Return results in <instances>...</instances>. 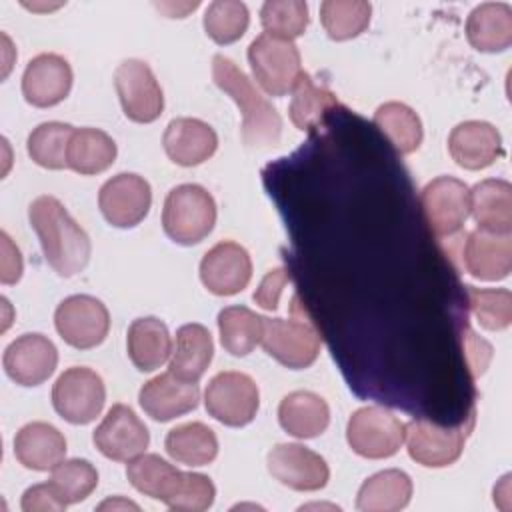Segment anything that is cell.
I'll return each instance as SVG.
<instances>
[{
  "mask_svg": "<svg viewBox=\"0 0 512 512\" xmlns=\"http://www.w3.org/2000/svg\"><path fill=\"white\" fill-rule=\"evenodd\" d=\"M98 206L108 224L116 228H134L150 212V184L134 172H120L102 184Z\"/></svg>",
  "mask_w": 512,
  "mask_h": 512,
  "instance_id": "obj_13",
  "label": "cell"
},
{
  "mask_svg": "<svg viewBox=\"0 0 512 512\" xmlns=\"http://www.w3.org/2000/svg\"><path fill=\"white\" fill-rule=\"evenodd\" d=\"M72 68L60 54L44 52L34 56L22 74V96L36 108L60 104L72 88Z\"/></svg>",
  "mask_w": 512,
  "mask_h": 512,
  "instance_id": "obj_18",
  "label": "cell"
},
{
  "mask_svg": "<svg viewBox=\"0 0 512 512\" xmlns=\"http://www.w3.org/2000/svg\"><path fill=\"white\" fill-rule=\"evenodd\" d=\"M290 282V274L286 268H272L268 274L260 280V286L254 292V302L264 310H276L280 294L284 286Z\"/></svg>",
  "mask_w": 512,
  "mask_h": 512,
  "instance_id": "obj_44",
  "label": "cell"
},
{
  "mask_svg": "<svg viewBox=\"0 0 512 512\" xmlns=\"http://www.w3.org/2000/svg\"><path fill=\"white\" fill-rule=\"evenodd\" d=\"M54 326L68 346L90 350L100 346L108 336L110 314L98 298L90 294H74L58 304Z\"/></svg>",
  "mask_w": 512,
  "mask_h": 512,
  "instance_id": "obj_9",
  "label": "cell"
},
{
  "mask_svg": "<svg viewBox=\"0 0 512 512\" xmlns=\"http://www.w3.org/2000/svg\"><path fill=\"white\" fill-rule=\"evenodd\" d=\"M114 88L126 118L150 124L164 110V94L152 68L138 58H128L114 70Z\"/></svg>",
  "mask_w": 512,
  "mask_h": 512,
  "instance_id": "obj_10",
  "label": "cell"
},
{
  "mask_svg": "<svg viewBox=\"0 0 512 512\" xmlns=\"http://www.w3.org/2000/svg\"><path fill=\"white\" fill-rule=\"evenodd\" d=\"M472 428V420L468 426H438L428 420H410L404 424L406 450L410 458L426 468H446L454 464L464 450L468 430Z\"/></svg>",
  "mask_w": 512,
  "mask_h": 512,
  "instance_id": "obj_12",
  "label": "cell"
},
{
  "mask_svg": "<svg viewBox=\"0 0 512 512\" xmlns=\"http://www.w3.org/2000/svg\"><path fill=\"white\" fill-rule=\"evenodd\" d=\"M162 146L166 156L178 166H198L214 156L218 136L210 124L198 118H174L168 122Z\"/></svg>",
  "mask_w": 512,
  "mask_h": 512,
  "instance_id": "obj_22",
  "label": "cell"
},
{
  "mask_svg": "<svg viewBox=\"0 0 512 512\" xmlns=\"http://www.w3.org/2000/svg\"><path fill=\"white\" fill-rule=\"evenodd\" d=\"M204 406L220 424L240 428L256 418L260 392L256 382L244 372H218L204 390Z\"/></svg>",
  "mask_w": 512,
  "mask_h": 512,
  "instance_id": "obj_7",
  "label": "cell"
},
{
  "mask_svg": "<svg viewBox=\"0 0 512 512\" xmlns=\"http://www.w3.org/2000/svg\"><path fill=\"white\" fill-rule=\"evenodd\" d=\"M50 482L68 506L78 504L98 486V470L84 458H70L52 468Z\"/></svg>",
  "mask_w": 512,
  "mask_h": 512,
  "instance_id": "obj_39",
  "label": "cell"
},
{
  "mask_svg": "<svg viewBox=\"0 0 512 512\" xmlns=\"http://www.w3.org/2000/svg\"><path fill=\"white\" fill-rule=\"evenodd\" d=\"M334 106H338L336 96L328 88L318 86L310 74L302 72L296 86L292 88L288 116L298 130L310 132L324 124L326 114Z\"/></svg>",
  "mask_w": 512,
  "mask_h": 512,
  "instance_id": "obj_35",
  "label": "cell"
},
{
  "mask_svg": "<svg viewBox=\"0 0 512 512\" xmlns=\"http://www.w3.org/2000/svg\"><path fill=\"white\" fill-rule=\"evenodd\" d=\"M164 448L168 456L184 466H206L218 456V438L202 422H186L166 434Z\"/></svg>",
  "mask_w": 512,
  "mask_h": 512,
  "instance_id": "obj_32",
  "label": "cell"
},
{
  "mask_svg": "<svg viewBox=\"0 0 512 512\" xmlns=\"http://www.w3.org/2000/svg\"><path fill=\"white\" fill-rule=\"evenodd\" d=\"M268 472L282 486L296 492L322 490L330 480L326 460L302 444H276L266 456Z\"/></svg>",
  "mask_w": 512,
  "mask_h": 512,
  "instance_id": "obj_14",
  "label": "cell"
},
{
  "mask_svg": "<svg viewBox=\"0 0 512 512\" xmlns=\"http://www.w3.org/2000/svg\"><path fill=\"white\" fill-rule=\"evenodd\" d=\"M28 220L38 234L44 260L56 274L70 278L86 268L92 254L90 238L58 198L44 194L32 200Z\"/></svg>",
  "mask_w": 512,
  "mask_h": 512,
  "instance_id": "obj_1",
  "label": "cell"
},
{
  "mask_svg": "<svg viewBox=\"0 0 512 512\" xmlns=\"http://www.w3.org/2000/svg\"><path fill=\"white\" fill-rule=\"evenodd\" d=\"M216 224V202L200 184H180L172 188L162 208V228L166 236L182 246L202 242Z\"/></svg>",
  "mask_w": 512,
  "mask_h": 512,
  "instance_id": "obj_3",
  "label": "cell"
},
{
  "mask_svg": "<svg viewBox=\"0 0 512 512\" xmlns=\"http://www.w3.org/2000/svg\"><path fill=\"white\" fill-rule=\"evenodd\" d=\"M116 154V142L104 130L74 128L68 142L66 162L70 170L82 176H92L108 170L114 164Z\"/></svg>",
  "mask_w": 512,
  "mask_h": 512,
  "instance_id": "obj_31",
  "label": "cell"
},
{
  "mask_svg": "<svg viewBox=\"0 0 512 512\" xmlns=\"http://www.w3.org/2000/svg\"><path fill=\"white\" fill-rule=\"evenodd\" d=\"M98 510H140V506L132 500L116 496V498H108L102 504H98Z\"/></svg>",
  "mask_w": 512,
  "mask_h": 512,
  "instance_id": "obj_47",
  "label": "cell"
},
{
  "mask_svg": "<svg viewBox=\"0 0 512 512\" xmlns=\"http://www.w3.org/2000/svg\"><path fill=\"white\" fill-rule=\"evenodd\" d=\"M106 402V386L100 374L86 366L64 370L52 386V406L60 418L84 426L100 416Z\"/></svg>",
  "mask_w": 512,
  "mask_h": 512,
  "instance_id": "obj_6",
  "label": "cell"
},
{
  "mask_svg": "<svg viewBox=\"0 0 512 512\" xmlns=\"http://www.w3.org/2000/svg\"><path fill=\"white\" fill-rule=\"evenodd\" d=\"M470 212L478 228L512 234V184L502 178H486L470 190Z\"/></svg>",
  "mask_w": 512,
  "mask_h": 512,
  "instance_id": "obj_26",
  "label": "cell"
},
{
  "mask_svg": "<svg viewBox=\"0 0 512 512\" xmlns=\"http://www.w3.org/2000/svg\"><path fill=\"white\" fill-rule=\"evenodd\" d=\"M126 476L140 494L162 500L166 506L178 496L186 480V472L178 470L158 454L146 452L128 460Z\"/></svg>",
  "mask_w": 512,
  "mask_h": 512,
  "instance_id": "obj_25",
  "label": "cell"
},
{
  "mask_svg": "<svg viewBox=\"0 0 512 512\" xmlns=\"http://www.w3.org/2000/svg\"><path fill=\"white\" fill-rule=\"evenodd\" d=\"M202 24L216 44H232L246 34L250 12L240 0H214L206 8Z\"/></svg>",
  "mask_w": 512,
  "mask_h": 512,
  "instance_id": "obj_38",
  "label": "cell"
},
{
  "mask_svg": "<svg viewBox=\"0 0 512 512\" xmlns=\"http://www.w3.org/2000/svg\"><path fill=\"white\" fill-rule=\"evenodd\" d=\"M308 4L302 0H268L260 8V24L264 32L294 40L308 28Z\"/></svg>",
  "mask_w": 512,
  "mask_h": 512,
  "instance_id": "obj_41",
  "label": "cell"
},
{
  "mask_svg": "<svg viewBox=\"0 0 512 512\" xmlns=\"http://www.w3.org/2000/svg\"><path fill=\"white\" fill-rule=\"evenodd\" d=\"M2 240V260H0V282L2 284H16L22 276V254L18 246L12 244L10 236L6 232H0Z\"/></svg>",
  "mask_w": 512,
  "mask_h": 512,
  "instance_id": "obj_46",
  "label": "cell"
},
{
  "mask_svg": "<svg viewBox=\"0 0 512 512\" xmlns=\"http://www.w3.org/2000/svg\"><path fill=\"white\" fill-rule=\"evenodd\" d=\"M92 442L108 460L128 462L148 448L150 432L130 406L114 404L96 426Z\"/></svg>",
  "mask_w": 512,
  "mask_h": 512,
  "instance_id": "obj_15",
  "label": "cell"
},
{
  "mask_svg": "<svg viewBox=\"0 0 512 512\" xmlns=\"http://www.w3.org/2000/svg\"><path fill=\"white\" fill-rule=\"evenodd\" d=\"M372 6L364 0H326L320 4V22L328 38L344 42L360 36L370 24Z\"/></svg>",
  "mask_w": 512,
  "mask_h": 512,
  "instance_id": "obj_36",
  "label": "cell"
},
{
  "mask_svg": "<svg viewBox=\"0 0 512 512\" xmlns=\"http://www.w3.org/2000/svg\"><path fill=\"white\" fill-rule=\"evenodd\" d=\"M214 356V342L206 326L192 322L176 330L170 356V372L182 380L198 382Z\"/></svg>",
  "mask_w": 512,
  "mask_h": 512,
  "instance_id": "obj_29",
  "label": "cell"
},
{
  "mask_svg": "<svg viewBox=\"0 0 512 512\" xmlns=\"http://www.w3.org/2000/svg\"><path fill=\"white\" fill-rule=\"evenodd\" d=\"M464 350H466V360H468L472 376L474 378L482 376L488 368L490 358H492V346L486 340H482L480 336H476L470 328H466Z\"/></svg>",
  "mask_w": 512,
  "mask_h": 512,
  "instance_id": "obj_45",
  "label": "cell"
},
{
  "mask_svg": "<svg viewBox=\"0 0 512 512\" xmlns=\"http://www.w3.org/2000/svg\"><path fill=\"white\" fill-rule=\"evenodd\" d=\"M66 502L60 498L52 482L34 484L22 494L20 508L22 512H62L66 510Z\"/></svg>",
  "mask_w": 512,
  "mask_h": 512,
  "instance_id": "obj_43",
  "label": "cell"
},
{
  "mask_svg": "<svg viewBox=\"0 0 512 512\" xmlns=\"http://www.w3.org/2000/svg\"><path fill=\"white\" fill-rule=\"evenodd\" d=\"M346 440L352 452L362 458H390L404 442V424L386 408L364 406L348 418Z\"/></svg>",
  "mask_w": 512,
  "mask_h": 512,
  "instance_id": "obj_8",
  "label": "cell"
},
{
  "mask_svg": "<svg viewBox=\"0 0 512 512\" xmlns=\"http://www.w3.org/2000/svg\"><path fill=\"white\" fill-rule=\"evenodd\" d=\"M412 478L398 468H388L366 478L356 496L360 512H398L410 504Z\"/></svg>",
  "mask_w": 512,
  "mask_h": 512,
  "instance_id": "obj_30",
  "label": "cell"
},
{
  "mask_svg": "<svg viewBox=\"0 0 512 512\" xmlns=\"http://www.w3.org/2000/svg\"><path fill=\"white\" fill-rule=\"evenodd\" d=\"M468 306L484 330L500 332L512 322V294L506 288L466 286Z\"/></svg>",
  "mask_w": 512,
  "mask_h": 512,
  "instance_id": "obj_40",
  "label": "cell"
},
{
  "mask_svg": "<svg viewBox=\"0 0 512 512\" xmlns=\"http://www.w3.org/2000/svg\"><path fill=\"white\" fill-rule=\"evenodd\" d=\"M448 152L460 168L484 170L502 156V136L490 122L466 120L452 128Z\"/></svg>",
  "mask_w": 512,
  "mask_h": 512,
  "instance_id": "obj_20",
  "label": "cell"
},
{
  "mask_svg": "<svg viewBox=\"0 0 512 512\" xmlns=\"http://www.w3.org/2000/svg\"><path fill=\"white\" fill-rule=\"evenodd\" d=\"M278 422L294 438H316L330 424V408L316 392L294 390L280 400Z\"/></svg>",
  "mask_w": 512,
  "mask_h": 512,
  "instance_id": "obj_24",
  "label": "cell"
},
{
  "mask_svg": "<svg viewBox=\"0 0 512 512\" xmlns=\"http://www.w3.org/2000/svg\"><path fill=\"white\" fill-rule=\"evenodd\" d=\"M420 208L430 232L450 238L462 230L470 214V188L454 176H438L422 188Z\"/></svg>",
  "mask_w": 512,
  "mask_h": 512,
  "instance_id": "obj_11",
  "label": "cell"
},
{
  "mask_svg": "<svg viewBox=\"0 0 512 512\" xmlns=\"http://www.w3.org/2000/svg\"><path fill=\"white\" fill-rule=\"evenodd\" d=\"M14 456L28 470H52L66 456V438L48 422H28L14 436Z\"/></svg>",
  "mask_w": 512,
  "mask_h": 512,
  "instance_id": "obj_23",
  "label": "cell"
},
{
  "mask_svg": "<svg viewBox=\"0 0 512 512\" xmlns=\"http://www.w3.org/2000/svg\"><path fill=\"white\" fill-rule=\"evenodd\" d=\"M466 38L478 52H504L512 44V8L506 2L478 4L468 14Z\"/></svg>",
  "mask_w": 512,
  "mask_h": 512,
  "instance_id": "obj_27",
  "label": "cell"
},
{
  "mask_svg": "<svg viewBox=\"0 0 512 512\" xmlns=\"http://www.w3.org/2000/svg\"><path fill=\"white\" fill-rule=\"evenodd\" d=\"M74 132V126L64 122H42L38 124L26 140L28 156L34 164L46 170H62L68 168L66 152L68 142Z\"/></svg>",
  "mask_w": 512,
  "mask_h": 512,
  "instance_id": "obj_37",
  "label": "cell"
},
{
  "mask_svg": "<svg viewBox=\"0 0 512 512\" xmlns=\"http://www.w3.org/2000/svg\"><path fill=\"white\" fill-rule=\"evenodd\" d=\"M260 344L264 352L282 366L304 370L318 360L322 338L302 312L296 318H264Z\"/></svg>",
  "mask_w": 512,
  "mask_h": 512,
  "instance_id": "obj_5",
  "label": "cell"
},
{
  "mask_svg": "<svg viewBox=\"0 0 512 512\" xmlns=\"http://www.w3.org/2000/svg\"><path fill=\"white\" fill-rule=\"evenodd\" d=\"M212 80L242 110V142L252 150H268L280 144L282 118L278 110L252 86L234 60L216 54L212 58Z\"/></svg>",
  "mask_w": 512,
  "mask_h": 512,
  "instance_id": "obj_2",
  "label": "cell"
},
{
  "mask_svg": "<svg viewBox=\"0 0 512 512\" xmlns=\"http://www.w3.org/2000/svg\"><path fill=\"white\" fill-rule=\"evenodd\" d=\"M142 410L156 422H168L192 412L200 402V388L172 374L170 370L144 382L138 392Z\"/></svg>",
  "mask_w": 512,
  "mask_h": 512,
  "instance_id": "obj_19",
  "label": "cell"
},
{
  "mask_svg": "<svg viewBox=\"0 0 512 512\" xmlns=\"http://www.w3.org/2000/svg\"><path fill=\"white\" fill-rule=\"evenodd\" d=\"M462 262L468 274L484 282L508 278L512 270V234L474 230L462 248Z\"/></svg>",
  "mask_w": 512,
  "mask_h": 512,
  "instance_id": "obj_21",
  "label": "cell"
},
{
  "mask_svg": "<svg viewBox=\"0 0 512 512\" xmlns=\"http://www.w3.org/2000/svg\"><path fill=\"white\" fill-rule=\"evenodd\" d=\"M128 358L140 372H154L172 356L168 326L154 316L136 318L126 334Z\"/></svg>",
  "mask_w": 512,
  "mask_h": 512,
  "instance_id": "obj_28",
  "label": "cell"
},
{
  "mask_svg": "<svg viewBox=\"0 0 512 512\" xmlns=\"http://www.w3.org/2000/svg\"><path fill=\"white\" fill-rule=\"evenodd\" d=\"M4 370L10 380L20 386H40L58 364V350L50 338L32 332L12 340L2 356Z\"/></svg>",
  "mask_w": 512,
  "mask_h": 512,
  "instance_id": "obj_17",
  "label": "cell"
},
{
  "mask_svg": "<svg viewBox=\"0 0 512 512\" xmlns=\"http://www.w3.org/2000/svg\"><path fill=\"white\" fill-rule=\"evenodd\" d=\"M252 278V260L244 246L232 240L214 244L200 260V280L216 296L242 292Z\"/></svg>",
  "mask_w": 512,
  "mask_h": 512,
  "instance_id": "obj_16",
  "label": "cell"
},
{
  "mask_svg": "<svg viewBox=\"0 0 512 512\" xmlns=\"http://www.w3.org/2000/svg\"><path fill=\"white\" fill-rule=\"evenodd\" d=\"M220 344L232 356H248L262 340L264 316L246 306H226L218 312Z\"/></svg>",
  "mask_w": 512,
  "mask_h": 512,
  "instance_id": "obj_34",
  "label": "cell"
},
{
  "mask_svg": "<svg viewBox=\"0 0 512 512\" xmlns=\"http://www.w3.org/2000/svg\"><path fill=\"white\" fill-rule=\"evenodd\" d=\"M216 486L206 474L186 472V480L178 496L168 504L176 512H202L214 504Z\"/></svg>",
  "mask_w": 512,
  "mask_h": 512,
  "instance_id": "obj_42",
  "label": "cell"
},
{
  "mask_svg": "<svg viewBox=\"0 0 512 512\" xmlns=\"http://www.w3.org/2000/svg\"><path fill=\"white\" fill-rule=\"evenodd\" d=\"M248 62L260 88L270 96H286L302 76L300 50L292 40L262 32L248 46Z\"/></svg>",
  "mask_w": 512,
  "mask_h": 512,
  "instance_id": "obj_4",
  "label": "cell"
},
{
  "mask_svg": "<svg viewBox=\"0 0 512 512\" xmlns=\"http://www.w3.org/2000/svg\"><path fill=\"white\" fill-rule=\"evenodd\" d=\"M374 126L390 140L394 150L402 156L420 148L424 130L420 116L404 102H384L374 112Z\"/></svg>",
  "mask_w": 512,
  "mask_h": 512,
  "instance_id": "obj_33",
  "label": "cell"
}]
</instances>
